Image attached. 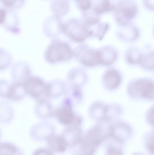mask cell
I'll return each mask as SVG.
<instances>
[{
	"label": "cell",
	"mask_w": 154,
	"mask_h": 155,
	"mask_svg": "<svg viewBox=\"0 0 154 155\" xmlns=\"http://www.w3.org/2000/svg\"><path fill=\"white\" fill-rule=\"evenodd\" d=\"M144 53L137 47L131 46L126 51L125 54L126 61L130 65L139 64Z\"/></svg>",
	"instance_id": "ffe728a7"
},
{
	"label": "cell",
	"mask_w": 154,
	"mask_h": 155,
	"mask_svg": "<svg viewBox=\"0 0 154 155\" xmlns=\"http://www.w3.org/2000/svg\"><path fill=\"white\" fill-rule=\"evenodd\" d=\"M54 153L48 148H39L37 149L33 152V154L35 155H52Z\"/></svg>",
	"instance_id": "e575fe53"
},
{
	"label": "cell",
	"mask_w": 154,
	"mask_h": 155,
	"mask_svg": "<svg viewBox=\"0 0 154 155\" xmlns=\"http://www.w3.org/2000/svg\"><path fill=\"white\" fill-rule=\"evenodd\" d=\"M108 134L107 137L109 140H108V143L106 144L107 154H122L121 146L123 143L115 138Z\"/></svg>",
	"instance_id": "d4e9b609"
},
{
	"label": "cell",
	"mask_w": 154,
	"mask_h": 155,
	"mask_svg": "<svg viewBox=\"0 0 154 155\" xmlns=\"http://www.w3.org/2000/svg\"><path fill=\"white\" fill-rule=\"evenodd\" d=\"M143 69L148 71L154 70V52L152 51L144 52L139 64Z\"/></svg>",
	"instance_id": "4316f807"
},
{
	"label": "cell",
	"mask_w": 154,
	"mask_h": 155,
	"mask_svg": "<svg viewBox=\"0 0 154 155\" xmlns=\"http://www.w3.org/2000/svg\"><path fill=\"white\" fill-rule=\"evenodd\" d=\"M120 109V108L117 105H107L105 121H110L118 116L121 114Z\"/></svg>",
	"instance_id": "f1b7e54d"
},
{
	"label": "cell",
	"mask_w": 154,
	"mask_h": 155,
	"mask_svg": "<svg viewBox=\"0 0 154 155\" xmlns=\"http://www.w3.org/2000/svg\"><path fill=\"white\" fill-rule=\"evenodd\" d=\"M122 76L117 70L114 68H108L103 74L102 81L107 89L112 90L117 88L122 81Z\"/></svg>",
	"instance_id": "9c48e42d"
},
{
	"label": "cell",
	"mask_w": 154,
	"mask_h": 155,
	"mask_svg": "<svg viewBox=\"0 0 154 155\" xmlns=\"http://www.w3.org/2000/svg\"><path fill=\"white\" fill-rule=\"evenodd\" d=\"M127 91L133 98L152 100L154 97V81L147 78L134 79L128 83Z\"/></svg>",
	"instance_id": "6da1fadb"
},
{
	"label": "cell",
	"mask_w": 154,
	"mask_h": 155,
	"mask_svg": "<svg viewBox=\"0 0 154 155\" xmlns=\"http://www.w3.org/2000/svg\"><path fill=\"white\" fill-rule=\"evenodd\" d=\"M115 6L111 0H96V2H92L91 8L96 13L99 15L114 10Z\"/></svg>",
	"instance_id": "cb8c5ba5"
},
{
	"label": "cell",
	"mask_w": 154,
	"mask_h": 155,
	"mask_svg": "<svg viewBox=\"0 0 154 155\" xmlns=\"http://www.w3.org/2000/svg\"><path fill=\"white\" fill-rule=\"evenodd\" d=\"M77 5L82 12L90 9L92 6L91 0H79L76 1Z\"/></svg>",
	"instance_id": "1f68e13d"
},
{
	"label": "cell",
	"mask_w": 154,
	"mask_h": 155,
	"mask_svg": "<svg viewBox=\"0 0 154 155\" xmlns=\"http://www.w3.org/2000/svg\"><path fill=\"white\" fill-rule=\"evenodd\" d=\"M12 76L14 81L23 83L31 76L30 68L24 63L20 62L14 64L12 69Z\"/></svg>",
	"instance_id": "ac0fdd59"
},
{
	"label": "cell",
	"mask_w": 154,
	"mask_h": 155,
	"mask_svg": "<svg viewBox=\"0 0 154 155\" xmlns=\"http://www.w3.org/2000/svg\"><path fill=\"white\" fill-rule=\"evenodd\" d=\"M61 32L73 41L82 42L89 37L87 28L81 19L71 18L62 22Z\"/></svg>",
	"instance_id": "3957f363"
},
{
	"label": "cell",
	"mask_w": 154,
	"mask_h": 155,
	"mask_svg": "<svg viewBox=\"0 0 154 155\" xmlns=\"http://www.w3.org/2000/svg\"><path fill=\"white\" fill-rule=\"evenodd\" d=\"M24 2V0H0V3L3 6L11 9L21 8Z\"/></svg>",
	"instance_id": "4dcf8cb0"
},
{
	"label": "cell",
	"mask_w": 154,
	"mask_h": 155,
	"mask_svg": "<svg viewBox=\"0 0 154 155\" xmlns=\"http://www.w3.org/2000/svg\"><path fill=\"white\" fill-rule=\"evenodd\" d=\"M145 139L146 147L149 152L154 154V134L150 133L148 134Z\"/></svg>",
	"instance_id": "d6a6232c"
},
{
	"label": "cell",
	"mask_w": 154,
	"mask_h": 155,
	"mask_svg": "<svg viewBox=\"0 0 154 155\" xmlns=\"http://www.w3.org/2000/svg\"><path fill=\"white\" fill-rule=\"evenodd\" d=\"M68 77L71 85L80 87L85 83L87 79L86 74L81 69H73L70 72Z\"/></svg>",
	"instance_id": "603a6c76"
},
{
	"label": "cell",
	"mask_w": 154,
	"mask_h": 155,
	"mask_svg": "<svg viewBox=\"0 0 154 155\" xmlns=\"http://www.w3.org/2000/svg\"><path fill=\"white\" fill-rule=\"evenodd\" d=\"M76 1H78V0H75Z\"/></svg>",
	"instance_id": "74e56055"
},
{
	"label": "cell",
	"mask_w": 154,
	"mask_h": 155,
	"mask_svg": "<svg viewBox=\"0 0 154 155\" xmlns=\"http://www.w3.org/2000/svg\"><path fill=\"white\" fill-rule=\"evenodd\" d=\"M19 150L16 146L11 143H0V154H17L20 153Z\"/></svg>",
	"instance_id": "83f0119b"
},
{
	"label": "cell",
	"mask_w": 154,
	"mask_h": 155,
	"mask_svg": "<svg viewBox=\"0 0 154 155\" xmlns=\"http://www.w3.org/2000/svg\"><path fill=\"white\" fill-rule=\"evenodd\" d=\"M74 56L73 50L67 43L55 39L48 45L45 52L46 61L50 63L66 61Z\"/></svg>",
	"instance_id": "7a4b0ae2"
},
{
	"label": "cell",
	"mask_w": 154,
	"mask_h": 155,
	"mask_svg": "<svg viewBox=\"0 0 154 155\" xmlns=\"http://www.w3.org/2000/svg\"><path fill=\"white\" fill-rule=\"evenodd\" d=\"M11 60L10 54L5 50L0 48V70L4 69L9 66Z\"/></svg>",
	"instance_id": "f546056e"
},
{
	"label": "cell",
	"mask_w": 154,
	"mask_h": 155,
	"mask_svg": "<svg viewBox=\"0 0 154 155\" xmlns=\"http://www.w3.org/2000/svg\"><path fill=\"white\" fill-rule=\"evenodd\" d=\"M146 119L149 123L151 125H154V108L151 107L146 114Z\"/></svg>",
	"instance_id": "d590c367"
},
{
	"label": "cell",
	"mask_w": 154,
	"mask_h": 155,
	"mask_svg": "<svg viewBox=\"0 0 154 155\" xmlns=\"http://www.w3.org/2000/svg\"><path fill=\"white\" fill-rule=\"evenodd\" d=\"M73 51L74 56L83 66L92 67L99 65V48L95 49L83 45L76 48Z\"/></svg>",
	"instance_id": "52a82bcc"
},
{
	"label": "cell",
	"mask_w": 154,
	"mask_h": 155,
	"mask_svg": "<svg viewBox=\"0 0 154 155\" xmlns=\"http://www.w3.org/2000/svg\"><path fill=\"white\" fill-rule=\"evenodd\" d=\"M100 65L108 66L114 62L118 57V53L114 48L109 46L99 48Z\"/></svg>",
	"instance_id": "9a60e30c"
},
{
	"label": "cell",
	"mask_w": 154,
	"mask_h": 155,
	"mask_svg": "<svg viewBox=\"0 0 154 155\" xmlns=\"http://www.w3.org/2000/svg\"><path fill=\"white\" fill-rule=\"evenodd\" d=\"M131 133L130 127L124 123L119 122L111 127L109 134L116 139L123 143L130 137Z\"/></svg>",
	"instance_id": "30bf717a"
},
{
	"label": "cell",
	"mask_w": 154,
	"mask_h": 155,
	"mask_svg": "<svg viewBox=\"0 0 154 155\" xmlns=\"http://www.w3.org/2000/svg\"><path fill=\"white\" fill-rule=\"evenodd\" d=\"M69 7L68 0H53L51 4L54 15L60 18L68 12Z\"/></svg>",
	"instance_id": "44dd1931"
},
{
	"label": "cell",
	"mask_w": 154,
	"mask_h": 155,
	"mask_svg": "<svg viewBox=\"0 0 154 155\" xmlns=\"http://www.w3.org/2000/svg\"><path fill=\"white\" fill-rule=\"evenodd\" d=\"M62 22L61 18L53 15L47 18L43 24L45 33L50 37H55L61 32Z\"/></svg>",
	"instance_id": "2e32d148"
},
{
	"label": "cell",
	"mask_w": 154,
	"mask_h": 155,
	"mask_svg": "<svg viewBox=\"0 0 154 155\" xmlns=\"http://www.w3.org/2000/svg\"><path fill=\"white\" fill-rule=\"evenodd\" d=\"M114 10L117 22L122 26L130 23L136 16L138 8L133 0H121L115 5Z\"/></svg>",
	"instance_id": "5b68a950"
},
{
	"label": "cell",
	"mask_w": 154,
	"mask_h": 155,
	"mask_svg": "<svg viewBox=\"0 0 154 155\" xmlns=\"http://www.w3.org/2000/svg\"><path fill=\"white\" fill-rule=\"evenodd\" d=\"M48 148L53 153L65 152L68 147L63 135L55 134L50 136L46 140Z\"/></svg>",
	"instance_id": "7c38bea8"
},
{
	"label": "cell",
	"mask_w": 154,
	"mask_h": 155,
	"mask_svg": "<svg viewBox=\"0 0 154 155\" xmlns=\"http://www.w3.org/2000/svg\"><path fill=\"white\" fill-rule=\"evenodd\" d=\"M73 105L69 102L63 100L61 106L54 110L53 116L60 123L66 126L70 125L80 126L82 118L73 111Z\"/></svg>",
	"instance_id": "8992f818"
},
{
	"label": "cell",
	"mask_w": 154,
	"mask_h": 155,
	"mask_svg": "<svg viewBox=\"0 0 154 155\" xmlns=\"http://www.w3.org/2000/svg\"><path fill=\"white\" fill-rule=\"evenodd\" d=\"M50 98H58L64 94L66 90L64 84L60 81L49 83Z\"/></svg>",
	"instance_id": "484cf974"
},
{
	"label": "cell",
	"mask_w": 154,
	"mask_h": 155,
	"mask_svg": "<svg viewBox=\"0 0 154 155\" xmlns=\"http://www.w3.org/2000/svg\"><path fill=\"white\" fill-rule=\"evenodd\" d=\"M54 110L48 99L38 101L34 108L35 113L38 117L46 119L53 116Z\"/></svg>",
	"instance_id": "4fadbf2b"
},
{
	"label": "cell",
	"mask_w": 154,
	"mask_h": 155,
	"mask_svg": "<svg viewBox=\"0 0 154 155\" xmlns=\"http://www.w3.org/2000/svg\"><path fill=\"white\" fill-rule=\"evenodd\" d=\"M61 134L65 139L68 147H70L77 144L83 136L80 126L76 125L66 126Z\"/></svg>",
	"instance_id": "8fae6325"
},
{
	"label": "cell",
	"mask_w": 154,
	"mask_h": 155,
	"mask_svg": "<svg viewBox=\"0 0 154 155\" xmlns=\"http://www.w3.org/2000/svg\"><path fill=\"white\" fill-rule=\"evenodd\" d=\"M107 105L100 102H95L90 106L89 109L90 117L97 121H105Z\"/></svg>",
	"instance_id": "d6986e66"
},
{
	"label": "cell",
	"mask_w": 154,
	"mask_h": 155,
	"mask_svg": "<svg viewBox=\"0 0 154 155\" xmlns=\"http://www.w3.org/2000/svg\"><path fill=\"white\" fill-rule=\"evenodd\" d=\"M27 94L37 101L49 99V84L41 78L30 76L23 82Z\"/></svg>",
	"instance_id": "277c9868"
},
{
	"label": "cell",
	"mask_w": 154,
	"mask_h": 155,
	"mask_svg": "<svg viewBox=\"0 0 154 155\" xmlns=\"http://www.w3.org/2000/svg\"><path fill=\"white\" fill-rule=\"evenodd\" d=\"M10 84L5 80H0V96L6 97Z\"/></svg>",
	"instance_id": "836d02e7"
},
{
	"label": "cell",
	"mask_w": 154,
	"mask_h": 155,
	"mask_svg": "<svg viewBox=\"0 0 154 155\" xmlns=\"http://www.w3.org/2000/svg\"><path fill=\"white\" fill-rule=\"evenodd\" d=\"M55 128L52 124L48 122L42 121L32 127L30 134L34 140L46 141L50 136L55 134Z\"/></svg>",
	"instance_id": "ba28073f"
},
{
	"label": "cell",
	"mask_w": 154,
	"mask_h": 155,
	"mask_svg": "<svg viewBox=\"0 0 154 155\" xmlns=\"http://www.w3.org/2000/svg\"><path fill=\"white\" fill-rule=\"evenodd\" d=\"M117 32L118 38L125 41L131 42L136 40L139 35L137 28L130 23L122 26Z\"/></svg>",
	"instance_id": "5bb4252c"
},
{
	"label": "cell",
	"mask_w": 154,
	"mask_h": 155,
	"mask_svg": "<svg viewBox=\"0 0 154 155\" xmlns=\"http://www.w3.org/2000/svg\"><path fill=\"white\" fill-rule=\"evenodd\" d=\"M27 94L23 83L14 81L10 84L6 98L18 101L21 100Z\"/></svg>",
	"instance_id": "e0dca14e"
},
{
	"label": "cell",
	"mask_w": 154,
	"mask_h": 155,
	"mask_svg": "<svg viewBox=\"0 0 154 155\" xmlns=\"http://www.w3.org/2000/svg\"><path fill=\"white\" fill-rule=\"evenodd\" d=\"M7 12L4 8H0V25L3 24L5 21Z\"/></svg>",
	"instance_id": "8d00e7d4"
},
{
	"label": "cell",
	"mask_w": 154,
	"mask_h": 155,
	"mask_svg": "<svg viewBox=\"0 0 154 155\" xmlns=\"http://www.w3.org/2000/svg\"><path fill=\"white\" fill-rule=\"evenodd\" d=\"M64 94L65 97L68 99L73 105L79 104L82 99L80 87L78 86L71 85L66 89Z\"/></svg>",
	"instance_id": "7402d4cb"
}]
</instances>
